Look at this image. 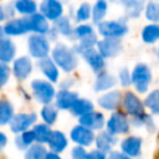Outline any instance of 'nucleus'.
<instances>
[{"mask_svg": "<svg viewBox=\"0 0 159 159\" xmlns=\"http://www.w3.org/2000/svg\"><path fill=\"white\" fill-rule=\"evenodd\" d=\"M52 61L61 67L65 72H71L77 67L78 60L76 56V52L67 47L66 45L58 43L52 50Z\"/></svg>", "mask_w": 159, "mask_h": 159, "instance_id": "1", "label": "nucleus"}, {"mask_svg": "<svg viewBox=\"0 0 159 159\" xmlns=\"http://www.w3.org/2000/svg\"><path fill=\"white\" fill-rule=\"evenodd\" d=\"M130 80L134 84V88L139 93H144L148 91V87L152 82V72L147 65L138 63L130 73Z\"/></svg>", "mask_w": 159, "mask_h": 159, "instance_id": "2", "label": "nucleus"}, {"mask_svg": "<svg viewBox=\"0 0 159 159\" xmlns=\"http://www.w3.org/2000/svg\"><path fill=\"white\" fill-rule=\"evenodd\" d=\"M31 89L35 99L45 106L48 104L56 96L53 86L45 80H34L31 82Z\"/></svg>", "mask_w": 159, "mask_h": 159, "instance_id": "3", "label": "nucleus"}, {"mask_svg": "<svg viewBox=\"0 0 159 159\" xmlns=\"http://www.w3.org/2000/svg\"><path fill=\"white\" fill-rule=\"evenodd\" d=\"M29 51L35 58H45L50 52V43L42 35H32L29 37Z\"/></svg>", "mask_w": 159, "mask_h": 159, "instance_id": "4", "label": "nucleus"}, {"mask_svg": "<svg viewBox=\"0 0 159 159\" xmlns=\"http://www.w3.org/2000/svg\"><path fill=\"white\" fill-rule=\"evenodd\" d=\"M128 27L118 21H101L98 24V32L104 37L111 39H119L120 36L125 35Z\"/></svg>", "mask_w": 159, "mask_h": 159, "instance_id": "5", "label": "nucleus"}, {"mask_svg": "<svg viewBox=\"0 0 159 159\" xmlns=\"http://www.w3.org/2000/svg\"><path fill=\"white\" fill-rule=\"evenodd\" d=\"M107 130L113 134H123L129 130V120L122 112H114L107 122Z\"/></svg>", "mask_w": 159, "mask_h": 159, "instance_id": "6", "label": "nucleus"}, {"mask_svg": "<svg viewBox=\"0 0 159 159\" xmlns=\"http://www.w3.org/2000/svg\"><path fill=\"white\" fill-rule=\"evenodd\" d=\"M36 122L35 113H19L15 114L10 120V128L14 133H22Z\"/></svg>", "mask_w": 159, "mask_h": 159, "instance_id": "7", "label": "nucleus"}, {"mask_svg": "<svg viewBox=\"0 0 159 159\" xmlns=\"http://www.w3.org/2000/svg\"><path fill=\"white\" fill-rule=\"evenodd\" d=\"M98 52L103 58L106 57H114L120 52L122 43L119 39H111V37H104L102 41L97 42Z\"/></svg>", "mask_w": 159, "mask_h": 159, "instance_id": "8", "label": "nucleus"}, {"mask_svg": "<svg viewBox=\"0 0 159 159\" xmlns=\"http://www.w3.org/2000/svg\"><path fill=\"white\" fill-rule=\"evenodd\" d=\"M123 107H124L125 112L132 114L133 117H139L144 113V104L133 92H125L124 93Z\"/></svg>", "mask_w": 159, "mask_h": 159, "instance_id": "9", "label": "nucleus"}, {"mask_svg": "<svg viewBox=\"0 0 159 159\" xmlns=\"http://www.w3.org/2000/svg\"><path fill=\"white\" fill-rule=\"evenodd\" d=\"M40 10L41 14L47 19V20H52L56 21L60 17H62V5L58 0H42L41 5H40Z\"/></svg>", "mask_w": 159, "mask_h": 159, "instance_id": "10", "label": "nucleus"}, {"mask_svg": "<svg viewBox=\"0 0 159 159\" xmlns=\"http://www.w3.org/2000/svg\"><path fill=\"white\" fill-rule=\"evenodd\" d=\"M80 124L89 130H99L104 127V117L99 112H89L80 117Z\"/></svg>", "mask_w": 159, "mask_h": 159, "instance_id": "11", "label": "nucleus"}, {"mask_svg": "<svg viewBox=\"0 0 159 159\" xmlns=\"http://www.w3.org/2000/svg\"><path fill=\"white\" fill-rule=\"evenodd\" d=\"M71 139L80 147H88L94 142V134L92 130L80 125H76L71 130Z\"/></svg>", "mask_w": 159, "mask_h": 159, "instance_id": "12", "label": "nucleus"}, {"mask_svg": "<svg viewBox=\"0 0 159 159\" xmlns=\"http://www.w3.org/2000/svg\"><path fill=\"white\" fill-rule=\"evenodd\" d=\"M26 21H27L30 31H35L39 35H43V34H47L50 31L47 19L42 14H36L35 12L32 15H29L26 17Z\"/></svg>", "mask_w": 159, "mask_h": 159, "instance_id": "13", "label": "nucleus"}, {"mask_svg": "<svg viewBox=\"0 0 159 159\" xmlns=\"http://www.w3.org/2000/svg\"><path fill=\"white\" fill-rule=\"evenodd\" d=\"M4 34L10 35V36H17V35H22L30 31L26 17L25 19H12L10 21H7L5 24V26L2 27Z\"/></svg>", "mask_w": 159, "mask_h": 159, "instance_id": "14", "label": "nucleus"}, {"mask_svg": "<svg viewBox=\"0 0 159 159\" xmlns=\"http://www.w3.org/2000/svg\"><path fill=\"white\" fill-rule=\"evenodd\" d=\"M12 71H14L15 77H16L19 81L26 80V78L29 77V75L31 73V71H32L31 60H30L29 57H26V56L15 60L14 66H12Z\"/></svg>", "mask_w": 159, "mask_h": 159, "instance_id": "15", "label": "nucleus"}, {"mask_svg": "<svg viewBox=\"0 0 159 159\" xmlns=\"http://www.w3.org/2000/svg\"><path fill=\"white\" fill-rule=\"evenodd\" d=\"M82 57L87 61V63L91 66V68L94 72H101L104 67V58L101 56V53L98 51H96L93 47L92 48H87L83 50L81 52Z\"/></svg>", "mask_w": 159, "mask_h": 159, "instance_id": "16", "label": "nucleus"}, {"mask_svg": "<svg viewBox=\"0 0 159 159\" xmlns=\"http://www.w3.org/2000/svg\"><path fill=\"white\" fill-rule=\"evenodd\" d=\"M122 153L130 157H138L142 152V139L139 137H128L120 143Z\"/></svg>", "mask_w": 159, "mask_h": 159, "instance_id": "17", "label": "nucleus"}, {"mask_svg": "<svg viewBox=\"0 0 159 159\" xmlns=\"http://www.w3.org/2000/svg\"><path fill=\"white\" fill-rule=\"evenodd\" d=\"M94 140H96L97 149L101 150V152H103V153L112 152V148L117 143V138L113 134H111L108 130L101 132L97 137H94Z\"/></svg>", "mask_w": 159, "mask_h": 159, "instance_id": "18", "label": "nucleus"}, {"mask_svg": "<svg viewBox=\"0 0 159 159\" xmlns=\"http://www.w3.org/2000/svg\"><path fill=\"white\" fill-rule=\"evenodd\" d=\"M78 94L68 89H61L56 94V106L60 109H71L73 103L77 101Z\"/></svg>", "mask_w": 159, "mask_h": 159, "instance_id": "19", "label": "nucleus"}, {"mask_svg": "<svg viewBox=\"0 0 159 159\" xmlns=\"http://www.w3.org/2000/svg\"><path fill=\"white\" fill-rule=\"evenodd\" d=\"M39 67H40L41 72L47 77L48 81L57 82V80H58V70H57L56 63L51 58H48V57L41 58L39 61Z\"/></svg>", "mask_w": 159, "mask_h": 159, "instance_id": "20", "label": "nucleus"}, {"mask_svg": "<svg viewBox=\"0 0 159 159\" xmlns=\"http://www.w3.org/2000/svg\"><path fill=\"white\" fill-rule=\"evenodd\" d=\"M120 102V92L119 91H112L108 92L98 98V104L107 109V111H114Z\"/></svg>", "mask_w": 159, "mask_h": 159, "instance_id": "21", "label": "nucleus"}, {"mask_svg": "<svg viewBox=\"0 0 159 159\" xmlns=\"http://www.w3.org/2000/svg\"><path fill=\"white\" fill-rule=\"evenodd\" d=\"M16 53V47L10 39L1 37L0 39V62L7 63L10 62Z\"/></svg>", "mask_w": 159, "mask_h": 159, "instance_id": "22", "label": "nucleus"}, {"mask_svg": "<svg viewBox=\"0 0 159 159\" xmlns=\"http://www.w3.org/2000/svg\"><path fill=\"white\" fill-rule=\"evenodd\" d=\"M47 143H48V145H50V149H51L53 153H61V152L65 150V148L67 147L68 140H67L66 135H65L62 132L52 130V132H51V135H50V139H48Z\"/></svg>", "mask_w": 159, "mask_h": 159, "instance_id": "23", "label": "nucleus"}, {"mask_svg": "<svg viewBox=\"0 0 159 159\" xmlns=\"http://www.w3.org/2000/svg\"><path fill=\"white\" fill-rule=\"evenodd\" d=\"M114 84H116V78L112 75H109L107 72H101L96 78L93 88L96 92H101V91H107V89L112 88Z\"/></svg>", "mask_w": 159, "mask_h": 159, "instance_id": "24", "label": "nucleus"}, {"mask_svg": "<svg viewBox=\"0 0 159 159\" xmlns=\"http://www.w3.org/2000/svg\"><path fill=\"white\" fill-rule=\"evenodd\" d=\"M92 111H93V104H92V102H89L86 98H77V101L71 107L72 114L78 116V117H81L83 114H87Z\"/></svg>", "mask_w": 159, "mask_h": 159, "instance_id": "25", "label": "nucleus"}, {"mask_svg": "<svg viewBox=\"0 0 159 159\" xmlns=\"http://www.w3.org/2000/svg\"><path fill=\"white\" fill-rule=\"evenodd\" d=\"M142 40L145 43H154L159 40V25L150 24L142 30Z\"/></svg>", "mask_w": 159, "mask_h": 159, "instance_id": "26", "label": "nucleus"}, {"mask_svg": "<svg viewBox=\"0 0 159 159\" xmlns=\"http://www.w3.org/2000/svg\"><path fill=\"white\" fill-rule=\"evenodd\" d=\"M12 117H14L12 104L7 99H5V98L0 99V124L10 123Z\"/></svg>", "mask_w": 159, "mask_h": 159, "instance_id": "27", "label": "nucleus"}, {"mask_svg": "<svg viewBox=\"0 0 159 159\" xmlns=\"http://www.w3.org/2000/svg\"><path fill=\"white\" fill-rule=\"evenodd\" d=\"M46 154L47 150L42 144H31L25 152V159H46Z\"/></svg>", "mask_w": 159, "mask_h": 159, "instance_id": "28", "label": "nucleus"}, {"mask_svg": "<svg viewBox=\"0 0 159 159\" xmlns=\"http://www.w3.org/2000/svg\"><path fill=\"white\" fill-rule=\"evenodd\" d=\"M35 140H36L35 139V134H34V132L31 129V130H25V132L20 133V135L15 139V144L17 145L19 149L24 150V149H27L31 144H34Z\"/></svg>", "mask_w": 159, "mask_h": 159, "instance_id": "29", "label": "nucleus"}, {"mask_svg": "<svg viewBox=\"0 0 159 159\" xmlns=\"http://www.w3.org/2000/svg\"><path fill=\"white\" fill-rule=\"evenodd\" d=\"M34 134H35V139L37 143L42 144V143H47L48 139H50V135H51V132L48 125L47 124H36L32 129Z\"/></svg>", "mask_w": 159, "mask_h": 159, "instance_id": "30", "label": "nucleus"}, {"mask_svg": "<svg viewBox=\"0 0 159 159\" xmlns=\"http://www.w3.org/2000/svg\"><path fill=\"white\" fill-rule=\"evenodd\" d=\"M15 9L22 15H32L36 12L37 5L34 0H16Z\"/></svg>", "mask_w": 159, "mask_h": 159, "instance_id": "31", "label": "nucleus"}, {"mask_svg": "<svg viewBox=\"0 0 159 159\" xmlns=\"http://www.w3.org/2000/svg\"><path fill=\"white\" fill-rule=\"evenodd\" d=\"M143 104H144L153 114L159 116V89L152 91V92L147 96V98H145V101H144Z\"/></svg>", "mask_w": 159, "mask_h": 159, "instance_id": "32", "label": "nucleus"}, {"mask_svg": "<svg viewBox=\"0 0 159 159\" xmlns=\"http://www.w3.org/2000/svg\"><path fill=\"white\" fill-rule=\"evenodd\" d=\"M107 12V1L106 0H97L92 10V17L94 22H101Z\"/></svg>", "mask_w": 159, "mask_h": 159, "instance_id": "33", "label": "nucleus"}, {"mask_svg": "<svg viewBox=\"0 0 159 159\" xmlns=\"http://www.w3.org/2000/svg\"><path fill=\"white\" fill-rule=\"evenodd\" d=\"M41 117L42 119L45 120V123L47 125H51L56 122L57 119V109L53 107V106H50V104H46L43 106V108L41 109Z\"/></svg>", "mask_w": 159, "mask_h": 159, "instance_id": "34", "label": "nucleus"}, {"mask_svg": "<svg viewBox=\"0 0 159 159\" xmlns=\"http://www.w3.org/2000/svg\"><path fill=\"white\" fill-rule=\"evenodd\" d=\"M145 17L149 21L158 22L159 21V2L150 1L145 7Z\"/></svg>", "mask_w": 159, "mask_h": 159, "instance_id": "35", "label": "nucleus"}, {"mask_svg": "<svg viewBox=\"0 0 159 159\" xmlns=\"http://www.w3.org/2000/svg\"><path fill=\"white\" fill-rule=\"evenodd\" d=\"M56 30L65 36H70L73 34V29L67 17H60L58 20H56Z\"/></svg>", "mask_w": 159, "mask_h": 159, "instance_id": "36", "label": "nucleus"}, {"mask_svg": "<svg viewBox=\"0 0 159 159\" xmlns=\"http://www.w3.org/2000/svg\"><path fill=\"white\" fill-rule=\"evenodd\" d=\"M73 34L76 35L77 39H80V41L83 40V39H87V37H89L92 35H94L93 29L89 25H80V26H77L73 30Z\"/></svg>", "mask_w": 159, "mask_h": 159, "instance_id": "37", "label": "nucleus"}, {"mask_svg": "<svg viewBox=\"0 0 159 159\" xmlns=\"http://www.w3.org/2000/svg\"><path fill=\"white\" fill-rule=\"evenodd\" d=\"M76 15H77L76 17H77L78 21H86L91 16V7H89V5L88 4H82L80 6V9L77 10Z\"/></svg>", "mask_w": 159, "mask_h": 159, "instance_id": "38", "label": "nucleus"}, {"mask_svg": "<svg viewBox=\"0 0 159 159\" xmlns=\"http://www.w3.org/2000/svg\"><path fill=\"white\" fill-rule=\"evenodd\" d=\"M10 77V67L6 63H0V88L4 87Z\"/></svg>", "mask_w": 159, "mask_h": 159, "instance_id": "39", "label": "nucleus"}, {"mask_svg": "<svg viewBox=\"0 0 159 159\" xmlns=\"http://www.w3.org/2000/svg\"><path fill=\"white\" fill-rule=\"evenodd\" d=\"M72 159H87V153L83 147H75L71 152Z\"/></svg>", "mask_w": 159, "mask_h": 159, "instance_id": "40", "label": "nucleus"}, {"mask_svg": "<svg viewBox=\"0 0 159 159\" xmlns=\"http://www.w3.org/2000/svg\"><path fill=\"white\" fill-rule=\"evenodd\" d=\"M119 80H120V84L123 87H128L130 83H132V80H130V73L128 72L127 68H123L119 73Z\"/></svg>", "mask_w": 159, "mask_h": 159, "instance_id": "41", "label": "nucleus"}, {"mask_svg": "<svg viewBox=\"0 0 159 159\" xmlns=\"http://www.w3.org/2000/svg\"><path fill=\"white\" fill-rule=\"evenodd\" d=\"M87 159H107V157H106V153L98 149H94L87 154Z\"/></svg>", "mask_w": 159, "mask_h": 159, "instance_id": "42", "label": "nucleus"}, {"mask_svg": "<svg viewBox=\"0 0 159 159\" xmlns=\"http://www.w3.org/2000/svg\"><path fill=\"white\" fill-rule=\"evenodd\" d=\"M108 159H130V158L120 152H109Z\"/></svg>", "mask_w": 159, "mask_h": 159, "instance_id": "43", "label": "nucleus"}, {"mask_svg": "<svg viewBox=\"0 0 159 159\" xmlns=\"http://www.w3.org/2000/svg\"><path fill=\"white\" fill-rule=\"evenodd\" d=\"M7 144V137L0 132V150H2V148Z\"/></svg>", "mask_w": 159, "mask_h": 159, "instance_id": "44", "label": "nucleus"}, {"mask_svg": "<svg viewBox=\"0 0 159 159\" xmlns=\"http://www.w3.org/2000/svg\"><path fill=\"white\" fill-rule=\"evenodd\" d=\"M46 159H61V157L58 155V153H53V152H50L46 154Z\"/></svg>", "mask_w": 159, "mask_h": 159, "instance_id": "45", "label": "nucleus"}, {"mask_svg": "<svg viewBox=\"0 0 159 159\" xmlns=\"http://www.w3.org/2000/svg\"><path fill=\"white\" fill-rule=\"evenodd\" d=\"M4 19H5V14H4V11H2V9H1V6H0V21L4 20Z\"/></svg>", "mask_w": 159, "mask_h": 159, "instance_id": "46", "label": "nucleus"}, {"mask_svg": "<svg viewBox=\"0 0 159 159\" xmlns=\"http://www.w3.org/2000/svg\"><path fill=\"white\" fill-rule=\"evenodd\" d=\"M4 36V30H2V27H0V39Z\"/></svg>", "mask_w": 159, "mask_h": 159, "instance_id": "47", "label": "nucleus"}, {"mask_svg": "<svg viewBox=\"0 0 159 159\" xmlns=\"http://www.w3.org/2000/svg\"><path fill=\"white\" fill-rule=\"evenodd\" d=\"M158 57H159V50H158Z\"/></svg>", "mask_w": 159, "mask_h": 159, "instance_id": "48", "label": "nucleus"}]
</instances>
